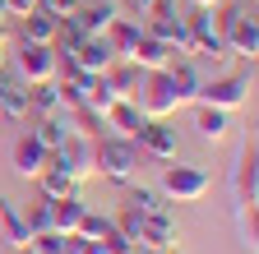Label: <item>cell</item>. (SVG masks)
Wrapping results in <instances>:
<instances>
[{
    "mask_svg": "<svg viewBox=\"0 0 259 254\" xmlns=\"http://www.w3.org/2000/svg\"><path fill=\"white\" fill-rule=\"evenodd\" d=\"M93 153H97V176H102V180H111V185H120V189L139 180V148H135V139L97 134Z\"/></svg>",
    "mask_w": 259,
    "mask_h": 254,
    "instance_id": "1",
    "label": "cell"
},
{
    "mask_svg": "<svg viewBox=\"0 0 259 254\" xmlns=\"http://www.w3.org/2000/svg\"><path fill=\"white\" fill-rule=\"evenodd\" d=\"M218 28H222V46L227 56H245L254 65L259 56V19H254V5H232L218 14Z\"/></svg>",
    "mask_w": 259,
    "mask_h": 254,
    "instance_id": "2",
    "label": "cell"
},
{
    "mask_svg": "<svg viewBox=\"0 0 259 254\" xmlns=\"http://www.w3.org/2000/svg\"><path fill=\"white\" fill-rule=\"evenodd\" d=\"M135 107H139L148 120H167V116H176L185 102H181L176 79H171L167 70H148L144 83H139V92H135Z\"/></svg>",
    "mask_w": 259,
    "mask_h": 254,
    "instance_id": "3",
    "label": "cell"
},
{
    "mask_svg": "<svg viewBox=\"0 0 259 254\" xmlns=\"http://www.w3.org/2000/svg\"><path fill=\"white\" fill-rule=\"evenodd\" d=\"M93 143L97 139H88V134H65V143L47 157V167H56V171H65L74 185H83V180H93L97 176V153H93Z\"/></svg>",
    "mask_w": 259,
    "mask_h": 254,
    "instance_id": "4",
    "label": "cell"
},
{
    "mask_svg": "<svg viewBox=\"0 0 259 254\" xmlns=\"http://www.w3.org/2000/svg\"><path fill=\"white\" fill-rule=\"evenodd\" d=\"M162 194H167V204H199L208 189H213V176L204 167H190V162H176L162 171Z\"/></svg>",
    "mask_w": 259,
    "mask_h": 254,
    "instance_id": "5",
    "label": "cell"
},
{
    "mask_svg": "<svg viewBox=\"0 0 259 254\" xmlns=\"http://www.w3.org/2000/svg\"><path fill=\"white\" fill-rule=\"evenodd\" d=\"M199 107H218L227 116H236L245 102H250V79L245 74H213L199 83V97H194Z\"/></svg>",
    "mask_w": 259,
    "mask_h": 254,
    "instance_id": "6",
    "label": "cell"
},
{
    "mask_svg": "<svg viewBox=\"0 0 259 254\" xmlns=\"http://www.w3.org/2000/svg\"><path fill=\"white\" fill-rule=\"evenodd\" d=\"M185 33H190V56H227V46H222V28H218V10L190 5V14H185Z\"/></svg>",
    "mask_w": 259,
    "mask_h": 254,
    "instance_id": "7",
    "label": "cell"
},
{
    "mask_svg": "<svg viewBox=\"0 0 259 254\" xmlns=\"http://www.w3.org/2000/svg\"><path fill=\"white\" fill-rule=\"evenodd\" d=\"M14 74H19L23 83H42V79H56V74H60V56H56V46L19 42V51H14Z\"/></svg>",
    "mask_w": 259,
    "mask_h": 254,
    "instance_id": "8",
    "label": "cell"
},
{
    "mask_svg": "<svg viewBox=\"0 0 259 254\" xmlns=\"http://www.w3.org/2000/svg\"><path fill=\"white\" fill-rule=\"evenodd\" d=\"M135 148H139V157H153V162H176L181 139L167 120H144L139 134H135Z\"/></svg>",
    "mask_w": 259,
    "mask_h": 254,
    "instance_id": "9",
    "label": "cell"
},
{
    "mask_svg": "<svg viewBox=\"0 0 259 254\" xmlns=\"http://www.w3.org/2000/svg\"><path fill=\"white\" fill-rule=\"evenodd\" d=\"M135 249H148V254H153V249H162V254L181 249V227H176L171 208H167V213H144V227H139Z\"/></svg>",
    "mask_w": 259,
    "mask_h": 254,
    "instance_id": "10",
    "label": "cell"
},
{
    "mask_svg": "<svg viewBox=\"0 0 259 254\" xmlns=\"http://www.w3.org/2000/svg\"><path fill=\"white\" fill-rule=\"evenodd\" d=\"M116 14H120L116 0H93V5H79L74 14H65V19H70L83 37H102V33H107V23H111Z\"/></svg>",
    "mask_w": 259,
    "mask_h": 254,
    "instance_id": "11",
    "label": "cell"
},
{
    "mask_svg": "<svg viewBox=\"0 0 259 254\" xmlns=\"http://www.w3.org/2000/svg\"><path fill=\"white\" fill-rule=\"evenodd\" d=\"M107 46L116 51V60H130L135 56V46H139V37H144V23L135 19V14H116L111 23H107Z\"/></svg>",
    "mask_w": 259,
    "mask_h": 254,
    "instance_id": "12",
    "label": "cell"
},
{
    "mask_svg": "<svg viewBox=\"0 0 259 254\" xmlns=\"http://www.w3.org/2000/svg\"><path fill=\"white\" fill-rule=\"evenodd\" d=\"M47 148L32 139V134H19L14 139V176H23V180H37L42 171H47Z\"/></svg>",
    "mask_w": 259,
    "mask_h": 254,
    "instance_id": "13",
    "label": "cell"
},
{
    "mask_svg": "<svg viewBox=\"0 0 259 254\" xmlns=\"http://www.w3.org/2000/svg\"><path fill=\"white\" fill-rule=\"evenodd\" d=\"M0 240H5L10 249H28V222H23V208L14 204V199H5L0 194Z\"/></svg>",
    "mask_w": 259,
    "mask_h": 254,
    "instance_id": "14",
    "label": "cell"
},
{
    "mask_svg": "<svg viewBox=\"0 0 259 254\" xmlns=\"http://www.w3.org/2000/svg\"><path fill=\"white\" fill-rule=\"evenodd\" d=\"M0 116L5 120H28V83L19 74L0 70Z\"/></svg>",
    "mask_w": 259,
    "mask_h": 254,
    "instance_id": "15",
    "label": "cell"
},
{
    "mask_svg": "<svg viewBox=\"0 0 259 254\" xmlns=\"http://www.w3.org/2000/svg\"><path fill=\"white\" fill-rule=\"evenodd\" d=\"M102 74H107V83H111V92H116L120 102H135V92L144 83V70L135 65V60H111Z\"/></svg>",
    "mask_w": 259,
    "mask_h": 254,
    "instance_id": "16",
    "label": "cell"
},
{
    "mask_svg": "<svg viewBox=\"0 0 259 254\" xmlns=\"http://www.w3.org/2000/svg\"><path fill=\"white\" fill-rule=\"evenodd\" d=\"M144 120H148V116H144L135 102H111V107H107V116H102L107 134H120V139H135Z\"/></svg>",
    "mask_w": 259,
    "mask_h": 254,
    "instance_id": "17",
    "label": "cell"
},
{
    "mask_svg": "<svg viewBox=\"0 0 259 254\" xmlns=\"http://www.w3.org/2000/svg\"><path fill=\"white\" fill-rule=\"evenodd\" d=\"M232 189H236V208H254V204H259V185H254V153H250V148L236 157Z\"/></svg>",
    "mask_w": 259,
    "mask_h": 254,
    "instance_id": "18",
    "label": "cell"
},
{
    "mask_svg": "<svg viewBox=\"0 0 259 254\" xmlns=\"http://www.w3.org/2000/svg\"><path fill=\"white\" fill-rule=\"evenodd\" d=\"M56 33H60V19L47 14V10H32L23 14V28H19V42H37V46H56Z\"/></svg>",
    "mask_w": 259,
    "mask_h": 254,
    "instance_id": "19",
    "label": "cell"
},
{
    "mask_svg": "<svg viewBox=\"0 0 259 254\" xmlns=\"http://www.w3.org/2000/svg\"><path fill=\"white\" fill-rule=\"evenodd\" d=\"M70 56H74V65H79L83 74H102L111 60H116V51L107 46V37H83L79 51H70Z\"/></svg>",
    "mask_w": 259,
    "mask_h": 254,
    "instance_id": "20",
    "label": "cell"
},
{
    "mask_svg": "<svg viewBox=\"0 0 259 254\" xmlns=\"http://www.w3.org/2000/svg\"><path fill=\"white\" fill-rule=\"evenodd\" d=\"M130 60H135V65L148 74V70H167L171 65V60H176V51L167 46V42H162V37H139V46H135V56H130Z\"/></svg>",
    "mask_w": 259,
    "mask_h": 254,
    "instance_id": "21",
    "label": "cell"
},
{
    "mask_svg": "<svg viewBox=\"0 0 259 254\" xmlns=\"http://www.w3.org/2000/svg\"><path fill=\"white\" fill-rule=\"evenodd\" d=\"M28 116H60V83L56 79L28 83Z\"/></svg>",
    "mask_w": 259,
    "mask_h": 254,
    "instance_id": "22",
    "label": "cell"
},
{
    "mask_svg": "<svg viewBox=\"0 0 259 254\" xmlns=\"http://www.w3.org/2000/svg\"><path fill=\"white\" fill-rule=\"evenodd\" d=\"M194 130H199L204 143H222L227 130H232V116L218 111V107H199V111H194Z\"/></svg>",
    "mask_w": 259,
    "mask_h": 254,
    "instance_id": "23",
    "label": "cell"
},
{
    "mask_svg": "<svg viewBox=\"0 0 259 254\" xmlns=\"http://www.w3.org/2000/svg\"><path fill=\"white\" fill-rule=\"evenodd\" d=\"M28 254H79V236L74 231H42L28 240Z\"/></svg>",
    "mask_w": 259,
    "mask_h": 254,
    "instance_id": "24",
    "label": "cell"
},
{
    "mask_svg": "<svg viewBox=\"0 0 259 254\" xmlns=\"http://www.w3.org/2000/svg\"><path fill=\"white\" fill-rule=\"evenodd\" d=\"M83 199L79 194H65V199H51V231H74L79 217H83Z\"/></svg>",
    "mask_w": 259,
    "mask_h": 254,
    "instance_id": "25",
    "label": "cell"
},
{
    "mask_svg": "<svg viewBox=\"0 0 259 254\" xmlns=\"http://www.w3.org/2000/svg\"><path fill=\"white\" fill-rule=\"evenodd\" d=\"M28 134L37 139L47 153H56V148L65 143V134H70V125H65V111H60V116H37V125H32Z\"/></svg>",
    "mask_w": 259,
    "mask_h": 254,
    "instance_id": "26",
    "label": "cell"
},
{
    "mask_svg": "<svg viewBox=\"0 0 259 254\" xmlns=\"http://www.w3.org/2000/svg\"><path fill=\"white\" fill-rule=\"evenodd\" d=\"M130 194H125V204L135 208V213H167V194H162V189H153V185H125Z\"/></svg>",
    "mask_w": 259,
    "mask_h": 254,
    "instance_id": "27",
    "label": "cell"
},
{
    "mask_svg": "<svg viewBox=\"0 0 259 254\" xmlns=\"http://www.w3.org/2000/svg\"><path fill=\"white\" fill-rule=\"evenodd\" d=\"M83 240H107L111 231H116V217H107V213H93V208H83V217H79V227H74Z\"/></svg>",
    "mask_w": 259,
    "mask_h": 254,
    "instance_id": "28",
    "label": "cell"
},
{
    "mask_svg": "<svg viewBox=\"0 0 259 254\" xmlns=\"http://www.w3.org/2000/svg\"><path fill=\"white\" fill-rule=\"evenodd\" d=\"M23 222H28V236H42V231H51V199H47V194H37V199L28 204Z\"/></svg>",
    "mask_w": 259,
    "mask_h": 254,
    "instance_id": "29",
    "label": "cell"
},
{
    "mask_svg": "<svg viewBox=\"0 0 259 254\" xmlns=\"http://www.w3.org/2000/svg\"><path fill=\"white\" fill-rule=\"evenodd\" d=\"M37 180H42V194H47V199H65V194H79V185H74L70 176H65V171H56V167H47Z\"/></svg>",
    "mask_w": 259,
    "mask_h": 254,
    "instance_id": "30",
    "label": "cell"
},
{
    "mask_svg": "<svg viewBox=\"0 0 259 254\" xmlns=\"http://www.w3.org/2000/svg\"><path fill=\"white\" fill-rule=\"evenodd\" d=\"M83 5V0H37V10H47V14H56V19H65V14H74Z\"/></svg>",
    "mask_w": 259,
    "mask_h": 254,
    "instance_id": "31",
    "label": "cell"
},
{
    "mask_svg": "<svg viewBox=\"0 0 259 254\" xmlns=\"http://www.w3.org/2000/svg\"><path fill=\"white\" fill-rule=\"evenodd\" d=\"M0 5H5V14H10V19H23V14L37 10V0H0Z\"/></svg>",
    "mask_w": 259,
    "mask_h": 254,
    "instance_id": "32",
    "label": "cell"
},
{
    "mask_svg": "<svg viewBox=\"0 0 259 254\" xmlns=\"http://www.w3.org/2000/svg\"><path fill=\"white\" fill-rule=\"evenodd\" d=\"M74 236H79V231H74ZM79 254H111V245H107V240H83V236H79Z\"/></svg>",
    "mask_w": 259,
    "mask_h": 254,
    "instance_id": "33",
    "label": "cell"
},
{
    "mask_svg": "<svg viewBox=\"0 0 259 254\" xmlns=\"http://www.w3.org/2000/svg\"><path fill=\"white\" fill-rule=\"evenodd\" d=\"M148 5H153V0H125V10L135 14V19H144V10H148Z\"/></svg>",
    "mask_w": 259,
    "mask_h": 254,
    "instance_id": "34",
    "label": "cell"
},
{
    "mask_svg": "<svg viewBox=\"0 0 259 254\" xmlns=\"http://www.w3.org/2000/svg\"><path fill=\"white\" fill-rule=\"evenodd\" d=\"M5 28H10V14H5V5H0V37H5Z\"/></svg>",
    "mask_w": 259,
    "mask_h": 254,
    "instance_id": "35",
    "label": "cell"
},
{
    "mask_svg": "<svg viewBox=\"0 0 259 254\" xmlns=\"http://www.w3.org/2000/svg\"><path fill=\"white\" fill-rule=\"evenodd\" d=\"M5 60H10V46H5V37H0V70H5Z\"/></svg>",
    "mask_w": 259,
    "mask_h": 254,
    "instance_id": "36",
    "label": "cell"
},
{
    "mask_svg": "<svg viewBox=\"0 0 259 254\" xmlns=\"http://www.w3.org/2000/svg\"><path fill=\"white\" fill-rule=\"evenodd\" d=\"M190 5H204V10H218V0H190Z\"/></svg>",
    "mask_w": 259,
    "mask_h": 254,
    "instance_id": "37",
    "label": "cell"
},
{
    "mask_svg": "<svg viewBox=\"0 0 259 254\" xmlns=\"http://www.w3.org/2000/svg\"><path fill=\"white\" fill-rule=\"evenodd\" d=\"M125 254H148V249H125Z\"/></svg>",
    "mask_w": 259,
    "mask_h": 254,
    "instance_id": "38",
    "label": "cell"
},
{
    "mask_svg": "<svg viewBox=\"0 0 259 254\" xmlns=\"http://www.w3.org/2000/svg\"><path fill=\"white\" fill-rule=\"evenodd\" d=\"M245 5H254V0H245Z\"/></svg>",
    "mask_w": 259,
    "mask_h": 254,
    "instance_id": "39",
    "label": "cell"
},
{
    "mask_svg": "<svg viewBox=\"0 0 259 254\" xmlns=\"http://www.w3.org/2000/svg\"><path fill=\"white\" fill-rule=\"evenodd\" d=\"M171 254H176V249H171Z\"/></svg>",
    "mask_w": 259,
    "mask_h": 254,
    "instance_id": "40",
    "label": "cell"
}]
</instances>
